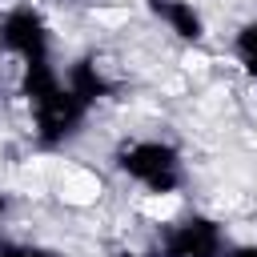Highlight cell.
I'll list each match as a JSON object with an SVG mask.
<instances>
[{
    "mask_svg": "<svg viewBox=\"0 0 257 257\" xmlns=\"http://www.w3.org/2000/svg\"><path fill=\"white\" fill-rule=\"evenodd\" d=\"M112 161H116L120 177H128L133 185H141L153 197H169V193H177L185 185V157L169 141H157V137L124 141Z\"/></svg>",
    "mask_w": 257,
    "mask_h": 257,
    "instance_id": "obj_2",
    "label": "cell"
},
{
    "mask_svg": "<svg viewBox=\"0 0 257 257\" xmlns=\"http://www.w3.org/2000/svg\"><path fill=\"white\" fill-rule=\"evenodd\" d=\"M225 257H257V241H241V245H229Z\"/></svg>",
    "mask_w": 257,
    "mask_h": 257,
    "instance_id": "obj_9",
    "label": "cell"
},
{
    "mask_svg": "<svg viewBox=\"0 0 257 257\" xmlns=\"http://www.w3.org/2000/svg\"><path fill=\"white\" fill-rule=\"evenodd\" d=\"M0 48L20 64H40L52 60V32L32 4H16L0 16Z\"/></svg>",
    "mask_w": 257,
    "mask_h": 257,
    "instance_id": "obj_4",
    "label": "cell"
},
{
    "mask_svg": "<svg viewBox=\"0 0 257 257\" xmlns=\"http://www.w3.org/2000/svg\"><path fill=\"white\" fill-rule=\"evenodd\" d=\"M64 84H68L72 96H80L88 108L100 104V100H108V96H116V80L104 72V64H100L96 56H76V60L68 64V72H64Z\"/></svg>",
    "mask_w": 257,
    "mask_h": 257,
    "instance_id": "obj_5",
    "label": "cell"
},
{
    "mask_svg": "<svg viewBox=\"0 0 257 257\" xmlns=\"http://www.w3.org/2000/svg\"><path fill=\"white\" fill-rule=\"evenodd\" d=\"M20 96L32 112V133L40 149H64L88 116V104L80 96H72V88L64 84V76L56 72L52 60L40 64H20Z\"/></svg>",
    "mask_w": 257,
    "mask_h": 257,
    "instance_id": "obj_1",
    "label": "cell"
},
{
    "mask_svg": "<svg viewBox=\"0 0 257 257\" xmlns=\"http://www.w3.org/2000/svg\"><path fill=\"white\" fill-rule=\"evenodd\" d=\"M4 213H8V197L0 193V217H4Z\"/></svg>",
    "mask_w": 257,
    "mask_h": 257,
    "instance_id": "obj_11",
    "label": "cell"
},
{
    "mask_svg": "<svg viewBox=\"0 0 257 257\" xmlns=\"http://www.w3.org/2000/svg\"><path fill=\"white\" fill-rule=\"evenodd\" d=\"M112 257H141V253H133V249H116Z\"/></svg>",
    "mask_w": 257,
    "mask_h": 257,
    "instance_id": "obj_10",
    "label": "cell"
},
{
    "mask_svg": "<svg viewBox=\"0 0 257 257\" xmlns=\"http://www.w3.org/2000/svg\"><path fill=\"white\" fill-rule=\"evenodd\" d=\"M233 56H237L241 72H245L249 80H257V16L237 28V36H233Z\"/></svg>",
    "mask_w": 257,
    "mask_h": 257,
    "instance_id": "obj_7",
    "label": "cell"
},
{
    "mask_svg": "<svg viewBox=\"0 0 257 257\" xmlns=\"http://www.w3.org/2000/svg\"><path fill=\"white\" fill-rule=\"evenodd\" d=\"M225 249H229L225 225L209 213H189L161 233L157 257H225Z\"/></svg>",
    "mask_w": 257,
    "mask_h": 257,
    "instance_id": "obj_3",
    "label": "cell"
},
{
    "mask_svg": "<svg viewBox=\"0 0 257 257\" xmlns=\"http://www.w3.org/2000/svg\"><path fill=\"white\" fill-rule=\"evenodd\" d=\"M149 12L185 44H201L205 40V16L197 12L193 0H145Z\"/></svg>",
    "mask_w": 257,
    "mask_h": 257,
    "instance_id": "obj_6",
    "label": "cell"
},
{
    "mask_svg": "<svg viewBox=\"0 0 257 257\" xmlns=\"http://www.w3.org/2000/svg\"><path fill=\"white\" fill-rule=\"evenodd\" d=\"M0 257H60V253L36 241H0Z\"/></svg>",
    "mask_w": 257,
    "mask_h": 257,
    "instance_id": "obj_8",
    "label": "cell"
}]
</instances>
